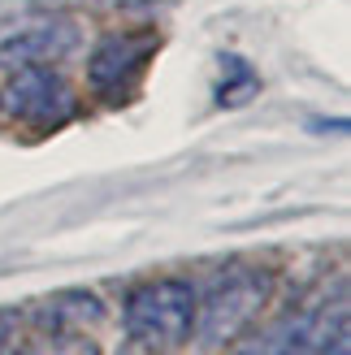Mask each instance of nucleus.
<instances>
[{"instance_id": "obj_9", "label": "nucleus", "mask_w": 351, "mask_h": 355, "mask_svg": "<svg viewBox=\"0 0 351 355\" xmlns=\"http://www.w3.org/2000/svg\"><path fill=\"white\" fill-rule=\"evenodd\" d=\"M0 355H35L17 312H0Z\"/></svg>"}, {"instance_id": "obj_2", "label": "nucleus", "mask_w": 351, "mask_h": 355, "mask_svg": "<svg viewBox=\"0 0 351 355\" xmlns=\"http://www.w3.org/2000/svg\"><path fill=\"white\" fill-rule=\"evenodd\" d=\"M269 299V273L234 264L213 277V286L196 295V338L204 347H225L248 329Z\"/></svg>"}, {"instance_id": "obj_4", "label": "nucleus", "mask_w": 351, "mask_h": 355, "mask_svg": "<svg viewBox=\"0 0 351 355\" xmlns=\"http://www.w3.org/2000/svg\"><path fill=\"white\" fill-rule=\"evenodd\" d=\"M347 334V312L343 304L329 312V308H317V312H295L286 321H277L269 329H260L256 338H248L234 355H317L325 351L334 338Z\"/></svg>"}, {"instance_id": "obj_5", "label": "nucleus", "mask_w": 351, "mask_h": 355, "mask_svg": "<svg viewBox=\"0 0 351 355\" xmlns=\"http://www.w3.org/2000/svg\"><path fill=\"white\" fill-rule=\"evenodd\" d=\"M156 52V35L152 31H113L92 48L87 61V83L96 96H121L126 87L139 83V74L148 69Z\"/></svg>"}, {"instance_id": "obj_3", "label": "nucleus", "mask_w": 351, "mask_h": 355, "mask_svg": "<svg viewBox=\"0 0 351 355\" xmlns=\"http://www.w3.org/2000/svg\"><path fill=\"white\" fill-rule=\"evenodd\" d=\"M0 113L9 121H26V126H65L78 113L74 87H69L52 65H22L13 78L0 87Z\"/></svg>"}, {"instance_id": "obj_8", "label": "nucleus", "mask_w": 351, "mask_h": 355, "mask_svg": "<svg viewBox=\"0 0 351 355\" xmlns=\"http://www.w3.org/2000/svg\"><path fill=\"white\" fill-rule=\"evenodd\" d=\"M221 87H217V104L221 109H239V104H248L256 92H260V78H256V69L243 61V57H234V52H225L221 57Z\"/></svg>"}, {"instance_id": "obj_10", "label": "nucleus", "mask_w": 351, "mask_h": 355, "mask_svg": "<svg viewBox=\"0 0 351 355\" xmlns=\"http://www.w3.org/2000/svg\"><path fill=\"white\" fill-rule=\"evenodd\" d=\"M44 355H100L96 338H87L83 329H65V334H52Z\"/></svg>"}, {"instance_id": "obj_1", "label": "nucleus", "mask_w": 351, "mask_h": 355, "mask_svg": "<svg viewBox=\"0 0 351 355\" xmlns=\"http://www.w3.org/2000/svg\"><path fill=\"white\" fill-rule=\"evenodd\" d=\"M196 295L200 291L182 277H161L130 291L121 308V325L130 343L144 351H178L196 334Z\"/></svg>"}, {"instance_id": "obj_7", "label": "nucleus", "mask_w": 351, "mask_h": 355, "mask_svg": "<svg viewBox=\"0 0 351 355\" xmlns=\"http://www.w3.org/2000/svg\"><path fill=\"white\" fill-rule=\"evenodd\" d=\"M40 325L48 334H65V329H87L104 316V304L92 295V291H65V295H52L48 304L35 312Z\"/></svg>"}, {"instance_id": "obj_6", "label": "nucleus", "mask_w": 351, "mask_h": 355, "mask_svg": "<svg viewBox=\"0 0 351 355\" xmlns=\"http://www.w3.org/2000/svg\"><path fill=\"white\" fill-rule=\"evenodd\" d=\"M78 48V26L69 17H40L31 26H17L0 40V65L22 69V65H52Z\"/></svg>"}, {"instance_id": "obj_11", "label": "nucleus", "mask_w": 351, "mask_h": 355, "mask_svg": "<svg viewBox=\"0 0 351 355\" xmlns=\"http://www.w3.org/2000/svg\"><path fill=\"white\" fill-rule=\"evenodd\" d=\"M317 355H347V334H343V338H334L325 351H317Z\"/></svg>"}]
</instances>
